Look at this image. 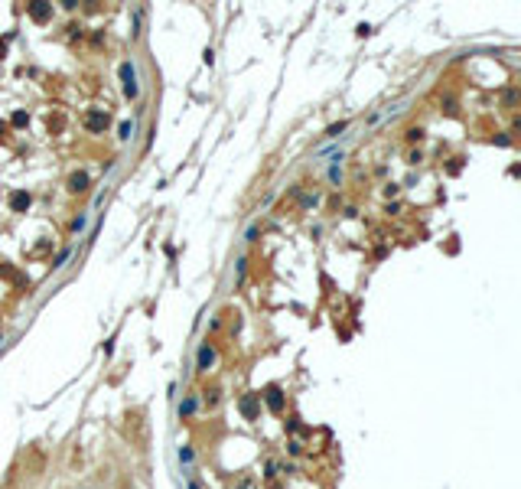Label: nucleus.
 <instances>
[{
  "mask_svg": "<svg viewBox=\"0 0 521 489\" xmlns=\"http://www.w3.org/2000/svg\"><path fill=\"white\" fill-rule=\"evenodd\" d=\"M85 225H88V216H78V219H72V232H82Z\"/></svg>",
  "mask_w": 521,
  "mask_h": 489,
  "instance_id": "a878e982",
  "label": "nucleus"
},
{
  "mask_svg": "<svg viewBox=\"0 0 521 489\" xmlns=\"http://www.w3.org/2000/svg\"><path fill=\"white\" fill-rule=\"evenodd\" d=\"M238 411H241L244 421H258V414H261V391H248V395H241Z\"/></svg>",
  "mask_w": 521,
  "mask_h": 489,
  "instance_id": "20e7f679",
  "label": "nucleus"
},
{
  "mask_svg": "<svg viewBox=\"0 0 521 489\" xmlns=\"http://www.w3.org/2000/svg\"><path fill=\"white\" fill-rule=\"evenodd\" d=\"M420 160H423L420 150H411V154H407V163H411V166H414V163H420Z\"/></svg>",
  "mask_w": 521,
  "mask_h": 489,
  "instance_id": "cd10ccee",
  "label": "nucleus"
},
{
  "mask_svg": "<svg viewBox=\"0 0 521 489\" xmlns=\"http://www.w3.org/2000/svg\"><path fill=\"white\" fill-rule=\"evenodd\" d=\"M228 489H261V483H258L254 473H241V476H235L232 483H228Z\"/></svg>",
  "mask_w": 521,
  "mask_h": 489,
  "instance_id": "9d476101",
  "label": "nucleus"
},
{
  "mask_svg": "<svg viewBox=\"0 0 521 489\" xmlns=\"http://www.w3.org/2000/svg\"><path fill=\"white\" fill-rule=\"evenodd\" d=\"M397 189H401V186H397V183H388V186H384V196H388V199H391V196H397Z\"/></svg>",
  "mask_w": 521,
  "mask_h": 489,
  "instance_id": "c85d7f7f",
  "label": "nucleus"
},
{
  "mask_svg": "<svg viewBox=\"0 0 521 489\" xmlns=\"http://www.w3.org/2000/svg\"><path fill=\"white\" fill-rule=\"evenodd\" d=\"M10 124H13V127H26V124H30V114H26V111H13Z\"/></svg>",
  "mask_w": 521,
  "mask_h": 489,
  "instance_id": "a211bd4d",
  "label": "nucleus"
},
{
  "mask_svg": "<svg viewBox=\"0 0 521 489\" xmlns=\"http://www.w3.org/2000/svg\"><path fill=\"white\" fill-rule=\"evenodd\" d=\"M495 144L499 147H511V131H502V134L495 137Z\"/></svg>",
  "mask_w": 521,
  "mask_h": 489,
  "instance_id": "393cba45",
  "label": "nucleus"
},
{
  "mask_svg": "<svg viewBox=\"0 0 521 489\" xmlns=\"http://www.w3.org/2000/svg\"><path fill=\"white\" fill-rule=\"evenodd\" d=\"M349 127V121H339V124H329V127H326V137H339L342 134V131H346Z\"/></svg>",
  "mask_w": 521,
  "mask_h": 489,
  "instance_id": "412c9836",
  "label": "nucleus"
},
{
  "mask_svg": "<svg viewBox=\"0 0 521 489\" xmlns=\"http://www.w3.org/2000/svg\"><path fill=\"white\" fill-rule=\"evenodd\" d=\"M26 16H30L33 23H49L52 20V4H42V0L26 4Z\"/></svg>",
  "mask_w": 521,
  "mask_h": 489,
  "instance_id": "423d86ee",
  "label": "nucleus"
},
{
  "mask_svg": "<svg viewBox=\"0 0 521 489\" xmlns=\"http://www.w3.org/2000/svg\"><path fill=\"white\" fill-rule=\"evenodd\" d=\"M300 206H303V209H316V206H320V193H303V196H300Z\"/></svg>",
  "mask_w": 521,
  "mask_h": 489,
  "instance_id": "ddd939ff",
  "label": "nucleus"
},
{
  "mask_svg": "<svg viewBox=\"0 0 521 489\" xmlns=\"http://www.w3.org/2000/svg\"><path fill=\"white\" fill-rule=\"evenodd\" d=\"M108 124H111V114H108V111H101V108L85 111V131H88V134H104V131H108Z\"/></svg>",
  "mask_w": 521,
  "mask_h": 489,
  "instance_id": "7ed1b4c3",
  "label": "nucleus"
},
{
  "mask_svg": "<svg viewBox=\"0 0 521 489\" xmlns=\"http://www.w3.org/2000/svg\"><path fill=\"white\" fill-rule=\"evenodd\" d=\"M82 489H85V486H82Z\"/></svg>",
  "mask_w": 521,
  "mask_h": 489,
  "instance_id": "7c9ffc66",
  "label": "nucleus"
},
{
  "mask_svg": "<svg viewBox=\"0 0 521 489\" xmlns=\"http://www.w3.org/2000/svg\"><path fill=\"white\" fill-rule=\"evenodd\" d=\"M88 186H92V176H88L85 170L69 176V193H88Z\"/></svg>",
  "mask_w": 521,
  "mask_h": 489,
  "instance_id": "1a4fd4ad",
  "label": "nucleus"
},
{
  "mask_svg": "<svg viewBox=\"0 0 521 489\" xmlns=\"http://www.w3.org/2000/svg\"><path fill=\"white\" fill-rule=\"evenodd\" d=\"M72 258V248H62V251L56 254V261H52V271H59V268H65V261Z\"/></svg>",
  "mask_w": 521,
  "mask_h": 489,
  "instance_id": "f3484780",
  "label": "nucleus"
},
{
  "mask_svg": "<svg viewBox=\"0 0 521 489\" xmlns=\"http://www.w3.org/2000/svg\"><path fill=\"white\" fill-rule=\"evenodd\" d=\"M515 101H518V88H505V92H502V104H505V108H515Z\"/></svg>",
  "mask_w": 521,
  "mask_h": 489,
  "instance_id": "dca6fc26",
  "label": "nucleus"
},
{
  "mask_svg": "<svg viewBox=\"0 0 521 489\" xmlns=\"http://www.w3.org/2000/svg\"><path fill=\"white\" fill-rule=\"evenodd\" d=\"M244 274H248V258L241 254V258H238V261H235V281L241 284V281H244Z\"/></svg>",
  "mask_w": 521,
  "mask_h": 489,
  "instance_id": "4468645a",
  "label": "nucleus"
},
{
  "mask_svg": "<svg viewBox=\"0 0 521 489\" xmlns=\"http://www.w3.org/2000/svg\"><path fill=\"white\" fill-rule=\"evenodd\" d=\"M176 411H179V421H192V417H196V411H199V395H186V398L179 401V408H176Z\"/></svg>",
  "mask_w": 521,
  "mask_h": 489,
  "instance_id": "0eeeda50",
  "label": "nucleus"
},
{
  "mask_svg": "<svg viewBox=\"0 0 521 489\" xmlns=\"http://www.w3.org/2000/svg\"><path fill=\"white\" fill-rule=\"evenodd\" d=\"M459 170H463V157H453V160L446 163V173H449V176H456Z\"/></svg>",
  "mask_w": 521,
  "mask_h": 489,
  "instance_id": "4be33fe9",
  "label": "nucleus"
},
{
  "mask_svg": "<svg viewBox=\"0 0 521 489\" xmlns=\"http://www.w3.org/2000/svg\"><path fill=\"white\" fill-rule=\"evenodd\" d=\"M189 489H202V483L199 479H189Z\"/></svg>",
  "mask_w": 521,
  "mask_h": 489,
  "instance_id": "c756f323",
  "label": "nucleus"
},
{
  "mask_svg": "<svg viewBox=\"0 0 521 489\" xmlns=\"http://www.w3.org/2000/svg\"><path fill=\"white\" fill-rule=\"evenodd\" d=\"M215 359H218V349H215V343H202L199 346V352H196V372H202V375H206V372L212 369V366H215Z\"/></svg>",
  "mask_w": 521,
  "mask_h": 489,
  "instance_id": "39448f33",
  "label": "nucleus"
},
{
  "mask_svg": "<svg viewBox=\"0 0 521 489\" xmlns=\"http://www.w3.org/2000/svg\"><path fill=\"white\" fill-rule=\"evenodd\" d=\"M202 405L209 408V411H215L218 405H222V388H209V391H202V398H199Z\"/></svg>",
  "mask_w": 521,
  "mask_h": 489,
  "instance_id": "9b49d317",
  "label": "nucleus"
},
{
  "mask_svg": "<svg viewBox=\"0 0 521 489\" xmlns=\"http://www.w3.org/2000/svg\"><path fill=\"white\" fill-rule=\"evenodd\" d=\"M423 137H427V131H423V127H407V144H420Z\"/></svg>",
  "mask_w": 521,
  "mask_h": 489,
  "instance_id": "6ab92c4d",
  "label": "nucleus"
},
{
  "mask_svg": "<svg viewBox=\"0 0 521 489\" xmlns=\"http://www.w3.org/2000/svg\"><path fill=\"white\" fill-rule=\"evenodd\" d=\"M284 428H287L290 434H293V431H300V417H297V414H290L287 421H284Z\"/></svg>",
  "mask_w": 521,
  "mask_h": 489,
  "instance_id": "b1692460",
  "label": "nucleus"
},
{
  "mask_svg": "<svg viewBox=\"0 0 521 489\" xmlns=\"http://www.w3.org/2000/svg\"><path fill=\"white\" fill-rule=\"evenodd\" d=\"M121 140H130V137H134V124H130V121H124V124H121V134H118Z\"/></svg>",
  "mask_w": 521,
  "mask_h": 489,
  "instance_id": "5701e85b",
  "label": "nucleus"
},
{
  "mask_svg": "<svg viewBox=\"0 0 521 489\" xmlns=\"http://www.w3.org/2000/svg\"><path fill=\"white\" fill-rule=\"evenodd\" d=\"M176 457H179L183 466H196V447H192V443H183V447L176 450Z\"/></svg>",
  "mask_w": 521,
  "mask_h": 489,
  "instance_id": "f8f14e48",
  "label": "nucleus"
},
{
  "mask_svg": "<svg viewBox=\"0 0 521 489\" xmlns=\"http://www.w3.org/2000/svg\"><path fill=\"white\" fill-rule=\"evenodd\" d=\"M261 401L267 405L270 414H284L287 411V391L280 385H267V388H264V395H261Z\"/></svg>",
  "mask_w": 521,
  "mask_h": 489,
  "instance_id": "f257e3e1",
  "label": "nucleus"
},
{
  "mask_svg": "<svg viewBox=\"0 0 521 489\" xmlns=\"http://www.w3.org/2000/svg\"><path fill=\"white\" fill-rule=\"evenodd\" d=\"M280 476V463H277V460H267V463H264V479H277Z\"/></svg>",
  "mask_w": 521,
  "mask_h": 489,
  "instance_id": "2eb2a0df",
  "label": "nucleus"
},
{
  "mask_svg": "<svg viewBox=\"0 0 521 489\" xmlns=\"http://www.w3.org/2000/svg\"><path fill=\"white\" fill-rule=\"evenodd\" d=\"M287 453H290V457H300V453H303V440L290 437V440H287Z\"/></svg>",
  "mask_w": 521,
  "mask_h": 489,
  "instance_id": "aec40b11",
  "label": "nucleus"
},
{
  "mask_svg": "<svg viewBox=\"0 0 521 489\" xmlns=\"http://www.w3.org/2000/svg\"><path fill=\"white\" fill-rule=\"evenodd\" d=\"M121 88H124V95L134 101V98L140 95V82H137V69H134V62H121Z\"/></svg>",
  "mask_w": 521,
  "mask_h": 489,
  "instance_id": "f03ea898",
  "label": "nucleus"
},
{
  "mask_svg": "<svg viewBox=\"0 0 521 489\" xmlns=\"http://www.w3.org/2000/svg\"><path fill=\"white\" fill-rule=\"evenodd\" d=\"M258 232H261V225H251L248 232H244V242H254V238H258Z\"/></svg>",
  "mask_w": 521,
  "mask_h": 489,
  "instance_id": "bb28decb",
  "label": "nucleus"
},
{
  "mask_svg": "<svg viewBox=\"0 0 521 489\" xmlns=\"http://www.w3.org/2000/svg\"><path fill=\"white\" fill-rule=\"evenodd\" d=\"M7 202H10V209H13V212H26V209L33 206V196L26 193V189H13Z\"/></svg>",
  "mask_w": 521,
  "mask_h": 489,
  "instance_id": "6e6552de",
  "label": "nucleus"
}]
</instances>
